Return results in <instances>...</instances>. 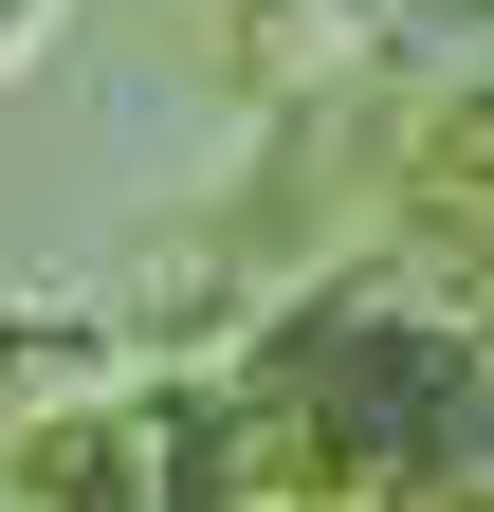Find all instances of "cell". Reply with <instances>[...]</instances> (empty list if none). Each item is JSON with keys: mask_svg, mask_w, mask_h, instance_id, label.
<instances>
[{"mask_svg": "<svg viewBox=\"0 0 494 512\" xmlns=\"http://www.w3.org/2000/svg\"><path fill=\"white\" fill-rule=\"evenodd\" d=\"M19 37H37V0H0V55H19Z\"/></svg>", "mask_w": 494, "mask_h": 512, "instance_id": "cell-1", "label": "cell"}]
</instances>
